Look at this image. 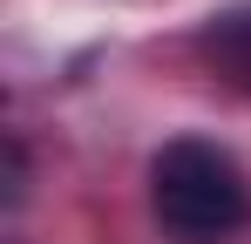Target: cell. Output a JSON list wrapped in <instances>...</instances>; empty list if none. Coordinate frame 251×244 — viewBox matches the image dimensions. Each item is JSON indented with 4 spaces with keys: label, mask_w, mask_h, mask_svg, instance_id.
<instances>
[{
    "label": "cell",
    "mask_w": 251,
    "mask_h": 244,
    "mask_svg": "<svg viewBox=\"0 0 251 244\" xmlns=\"http://www.w3.org/2000/svg\"><path fill=\"white\" fill-rule=\"evenodd\" d=\"M150 210L176 244H224L251 224V176L231 149L176 136L150 163Z\"/></svg>",
    "instance_id": "cell-1"
},
{
    "label": "cell",
    "mask_w": 251,
    "mask_h": 244,
    "mask_svg": "<svg viewBox=\"0 0 251 244\" xmlns=\"http://www.w3.org/2000/svg\"><path fill=\"white\" fill-rule=\"evenodd\" d=\"M197 54L210 61V75L224 88L251 95V7H231V14H210V27L197 34Z\"/></svg>",
    "instance_id": "cell-2"
}]
</instances>
